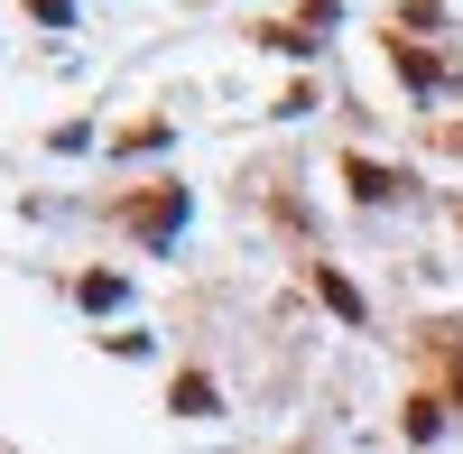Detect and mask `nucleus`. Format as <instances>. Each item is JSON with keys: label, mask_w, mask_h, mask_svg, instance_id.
<instances>
[{"label": "nucleus", "mask_w": 463, "mask_h": 454, "mask_svg": "<svg viewBox=\"0 0 463 454\" xmlns=\"http://www.w3.org/2000/svg\"><path fill=\"white\" fill-rule=\"evenodd\" d=\"M28 10H37V19H65V0H28Z\"/></svg>", "instance_id": "nucleus-1"}]
</instances>
